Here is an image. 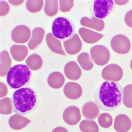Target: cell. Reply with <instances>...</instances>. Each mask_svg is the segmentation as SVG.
<instances>
[{
	"label": "cell",
	"mask_w": 132,
	"mask_h": 132,
	"mask_svg": "<svg viewBox=\"0 0 132 132\" xmlns=\"http://www.w3.org/2000/svg\"><path fill=\"white\" fill-rule=\"evenodd\" d=\"M94 99L100 108L112 111L119 107L123 102V89L119 83L105 81L95 93Z\"/></svg>",
	"instance_id": "6da1fadb"
},
{
	"label": "cell",
	"mask_w": 132,
	"mask_h": 132,
	"mask_svg": "<svg viewBox=\"0 0 132 132\" xmlns=\"http://www.w3.org/2000/svg\"><path fill=\"white\" fill-rule=\"evenodd\" d=\"M14 112L20 114H27L31 112L37 104V98L34 90L29 88L17 90L12 96Z\"/></svg>",
	"instance_id": "7a4b0ae2"
},
{
	"label": "cell",
	"mask_w": 132,
	"mask_h": 132,
	"mask_svg": "<svg viewBox=\"0 0 132 132\" xmlns=\"http://www.w3.org/2000/svg\"><path fill=\"white\" fill-rule=\"evenodd\" d=\"M32 73L27 66L23 64L14 65L7 74L6 81L10 87L18 89L29 84Z\"/></svg>",
	"instance_id": "3957f363"
},
{
	"label": "cell",
	"mask_w": 132,
	"mask_h": 132,
	"mask_svg": "<svg viewBox=\"0 0 132 132\" xmlns=\"http://www.w3.org/2000/svg\"><path fill=\"white\" fill-rule=\"evenodd\" d=\"M52 31L55 37L63 40L73 34L74 28L70 20L63 17H59L53 22Z\"/></svg>",
	"instance_id": "277c9868"
},
{
	"label": "cell",
	"mask_w": 132,
	"mask_h": 132,
	"mask_svg": "<svg viewBox=\"0 0 132 132\" xmlns=\"http://www.w3.org/2000/svg\"><path fill=\"white\" fill-rule=\"evenodd\" d=\"M90 52L93 61L98 65H105L110 60V52L108 48L103 45L94 46Z\"/></svg>",
	"instance_id": "5b68a950"
},
{
	"label": "cell",
	"mask_w": 132,
	"mask_h": 132,
	"mask_svg": "<svg viewBox=\"0 0 132 132\" xmlns=\"http://www.w3.org/2000/svg\"><path fill=\"white\" fill-rule=\"evenodd\" d=\"M111 47L113 51L119 54H127L130 50L129 39L123 35L114 36L111 40Z\"/></svg>",
	"instance_id": "8992f818"
},
{
	"label": "cell",
	"mask_w": 132,
	"mask_h": 132,
	"mask_svg": "<svg viewBox=\"0 0 132 132\" xmlns=\"http://www.w3.org/2000/svg\"><path fill=\"white\" fill-rule=\"evenodd\" d=\"M114 1L112 0H96L93 7L94 13L96 18L104 19L112 11Z\"/></svg>",
	"instance_id": "52a82bcc"
},
{
	"label": "cell",
	"mask_w": 132,
	"mask_h": 132,
	"mask_svg": "<svg viewBox=\"0 0 132 132\" xmlns=\"http://www.w3.org/2000/svg\"><path fill=\"white\" fill-rule=\"evenodd\" d=\"M122 69L117 64H111L103 69L102 72V78L108 81L117 82L123 77Z\"/></svg>",
	"instance_id": "ba28073f"
},
{
	"label": "cell",
	"mask_w": 132,
	"mask_h": 132,
	"mask_svg": "<svg viewBox=\"0 0 132 132\" xmlns=\"http://www.w3.org/2000/svg\"><path fill=\"white\" fill-rule=\"evenodd\" d=\"M31 36V31L25 25H18L13 29L11 38L15 43L23 44L26 43Z\"/></svg>",
	"instance_id": "9c48e42d"
},
{
	"label": "cell",
	"mask_w": 132,
	"mask_h": 132,
	"mask_svg": "<svg viewBox=\"0 0 132 132\" xmlns=\"http://www.w3.org/2000/svg\"><path fill=\"white\" fill-rule=\"evenodd\" d=\"M81 113L77 106H70L66 108L63 113V119L70 126L77 124L81 120Z\"/></svg>",
	"instance_id": "30bf717a"
},
{
	"label": "cell",
	"mask_w": 132,
	"mask_h": 132,
	"mask_svg": "<svg viewBox=\"0 0 132 132\" xmlns=\"http://www.w3.org/2000/svg\"><path fill=\"white\" fill-rule=\"evenodd\" d=\"M63 44L66 52L70 55L77 54L82 47L81 39L76 34L64 41Z\"/></svg>",
	"instance_id": "8fae6325"
},
{
	"label": "cell",
	"mask_w": 132,
	"mask_h": 132,
	"mask_svg": "<svg viewBox=\"0 0 132 132\" xmlns=\"http://www.w3.org/2000/svg\"><path fill=\"white\" fill-rule=\"evenodd\" d=\"M64 93L68 98L71 100L78 99L81 97L82 90L78 83L69 82L66 84L64 88Z\"/></svg>",
	"instance_id": "7c38bea8"
},
{
	"label": "cell",
	"mask_w": 132,
	"mask_h": 132,
	"mask_svg": "<svg viewBox=\"0 0 132 132\" xmlns=\"http://www.w3.org/2000/svg\"><path fill=\"white\" fill-rule=\"evenodd\" d=\"M131 127V122L129 117L125 114H119L114 120V128L118 132H128Z\"/></svg>",
	"instance_id": "4fadbf2b"
},
{
	"label": "cell",
	"mask_w": 132,
	"mask_h": 132,
	"mask_svg": "<svg viewBox=\"0 0 132 132\" xmlns=\"http://www.w3.org/2000/svg\"><path fill=\"white\" fill-rule=\"evenodd\" d=\"M64 73L68 79L76 81L81 77V70L76 62L70 61L65 66Z\"/></svg>",
	"instance_id": "5bb4252c"
},
{
	"label": "cell",
	"mask_w": 132,
	"mask_h": 132,
	"mask_svg": "<svg viewBox=\"0 0 132 132\" xmlns=\"http://www.w3.org/2000/svg\"><path fill=\"white\" fill-rule=\"evenodd\" d=\"M79 34L84 42L90 44L98 42L103 37V34L84 27L79 29Z\"/></svg>",
	"instance_id": "9a60e30c"
},
{
	"label": "cell",
	"mask_w": 132,
	"mask_h": 132,
	"mask_svg": "<svg viewBox=\"0 0 132 132\" xmlns=\"http://www.w3.org/2000/svg\"><path fill=\"white\" fill-rule=\"evenodd\" d=\"M45 35V31L41 27L35 28L32 33V36L28 43V47L31 50L36 49L42 43Z\"/></svg>",
	"instance_id": "2e32d148"
},
{
	"label": "cell",
	"mask_w": 132,
	"mask_h": 132,
	"mask_svg": "<svg viewBox=\"0 0 132 132\" xmlns=\"http://www.w3.org/2000/svg\"><path fill=\"white\" fill-rule=\"evenodd\" d=\"M82 115L86 119H94L99 116L100 110L98 105L93 102L84 104L82 108Z\"/></svg>",
	"instance_id": "e0dca14e"
},
{
	"label": "cell",
	"mask_w": 132,
	"mask_h": 132,
	"mask_svg": "<svg viewBox=\"0 0 132 132\" xmlns=\"http://www.w3.org/2000/svg\"><path fill=\"white\" fill-rule=\"evenodd\" d=\"M31 122L27 118L19 114H15L10 118L9 124L10 127L14 130H20L26 127Z\"/></svg>",
	"instance_id": "ac0fdd59"
},
{
	"label": "cell",
	"mask_w": 132,
	"mask_h": 132,
	"mask_svg": "<svg viewBox=\"0 0 132 132\" xmlns=\"http://www.w3.org/2000/svg\"><path fill=\"white\" fill-rule=\"evenodd\" d=\"M46 41L47 46L52 51L58 54L65 55L60 41L55 37L53 34L48 33L46 36Z\"/></svg>",
	"instance_id": "d6986e66"
},
{
	"label": "cell",
	"mask_w": 132,
	"mask_h": 132,
	"mask_svg": "<svg viewBox=\"0 0 132 132\" xmlns=\"http://www.w3.org/2000/svg\"><path fill=\"white\" fill-rule=\"evenodd\" d=\"M80 24L83 26L89 27L98 31H102L105 26L104 21L97 19L95 17L89 19L87 17H83L80 20Z\"/></svg>",
	"instance_id": "ffe728a7"
},
{
	"label": "cell",
	"mask_w": 132,
	"mask_h": 132,
	"mask_svg": "<svg viewBox=\"0 0 132 132\" xmlns=\"http://www.w3.org/2000/svg\"><path fill=\"white\" fill-rule=\"evenodd\" d=\"M10 53L14 60L17 61H22L28 54V49L24 45H13L10 48Z\"/></svg>",
	"instance_id": "44dd1931"
},
{
	"label": "cell",
	"mask_w": 132,
	"mask_h": 132,
	"mask_svg": "<svg viewBox=\"0 0 132 132\" xmlns=\"http://www.w3.org/2000/svg\"><path fill=\"white\" fill-rule=\"evenodd\" d=\"M64 82V76L60 72H52L47 78L48 85L53 89H60L63 86Z\"/></svg>",
	"instance_id": "7402d4cb"
},
{
	"label": "cell",
	"mask_w": 132,
	"mask_h": 132,
	"mask_svg": "<svg viewBox=\"0 0 132 132\" xmlns=\"http://www.w3.org/2000/svg\"><path fill=\"white\" fill-rule=\"evenodd\" d=\"M43 61L41 57L36 54L30 55L26 60V64L31 70L36 71L43 66Z\"/></svg>",
	"instance_id": "603a6c76"
},
{
	"label": "cell",
	"mask_w": 132,
	"mask_h": 132,
	"mask_svg": "<svg viewBox=\"0 0 132 132\" xmlns=\"http://www.w3.org/2000/svg\"><path fill=\"white\" fill-rule=\"evenodd\" d=\"M11 65V60L7 51H2L1 53V76H5Z\"/></svg>",
	"instance_id": "cb8c5ba5"
},
{
	"label": "cell",
	"mask_w": 132,
	"mask_h": 132,
	"mask_svg": "<svg viewBox=\"0 0 132 132\" xmlns=\"http://www.w3.org/2000/svg\"><path fill=\"white\" fill-rule=\"evenodd\" d=\"M78 61L84 70L88 71L93 68L94 64L92 59L87 53H82L78 56Z\"/></svg>",
	"instance_id": "d4e9b609"
},
{
	"label": "cell",
	"mask_w": 132,
	"mask_h": 132,
	"mask_svg": "<svg viewBox=\"0 0 132 132\" xmlns=\"http://www.w3.org/2000/svg\"><path fill=\"white\" fill-rule=\"evenodd\" d=\"M79 128L82 132H99V128L95 121L83 120L79 125Z\"/></svg>",
	"instance_id": "484cf974"
},
{
	"label": "cell",
	"mask_w": 132,
	"mask_h": 132,
	"mask_svg": "<svg viewBox=\"0 0 132 132\" xmlns=\"http://www.w3.org/2000/svg\"><path fill=\"white\" fill-rule=\"evenodd\" d=\"M58 1H45L44 6V12L48 16H54L58 12Z\"/></svg>",
	"instance_id": "4316f807"
},
{
	"label": "cell",
	"mask_w": 132,
	"mask_h": 132,
	"mask_svg": "<svg viewBox=\"0 0 132 132\" xmlns=\"http://www.w3.org/2000/svg\"><path fill=\"white\" fill-rule=\"evenodd\" d=\"M123 101L124 105L132 108V84L125 86L123 91Z\"/></svg>",
	"instance_id": "83f0119b"
},
{
	"label": "cell",
	"mask_w": 132,
	"mask_h": 132,
	"mask_svg": "<svg viewBox=\"0 0 132 132\" xmlns=\"http://www.w3.org/2000/svg\"><path fill=\"white\" fill-rule=\"evenodd\" d=\"M44 1H27L26 3V7L29 11L32 13H36L41 11L43 9Z\"/></svg>",
	"instance_id": "f1b7e54d"
},
{
	"label": "cell",
	"mask_w": 132,
	"mask_h": 132,
	"mask_svg": "<svg viewBox=\"0 0 132 132\" xmlns=\"http://www.w3.org/2000/svg\"><path fill=\"white\" fill-rule=\"evenodd\" d=\"M0 112L1 114L9 115L12 113V102L8 97L3 98L0 100Z\"/></svg>",
	"instance_id": "f546056e"
},
{
	"label": "cell",
	"mask_w": 132,
	"mask_h": 132,
	"mask_svg": "<svg viewBox=\"0 0 132 132\" xmlns=\"http://www.w3.org/2000/svg\"><path fill=\"white\" fill-rule=\"evenodd\" d=\"M98 121L102 128H108L112 126L113 118L109 114L104 113L100 114Z\"/></svg>",
	"instance_id": "4dcf8cb0"
},
{
	"label": "cell",
	"mask_w": 132,
	"mask_h": 132,
	"mask_svg": "<svg viewBox=\"0 0 132 132\" xmlns=\"http://www.w3.org/2000/svg\"><path fill=\"white\" fill-rule=\"evenodd\" d=\"M60 2V10L62 12H67L70 11L74 6V1L72 0H69V1H59Z\"/></svg>",
	"instance_id": "1f68e13d"
},
{
	"label": "cell",
	"mask_w": 132,
	"mask_h": 132,
	"mask_svg": "<svg viewBox=\"0 0 132 132\" xmlns=\"http://www.w3.org/2000/svg\"><path fill=\"white\" fill-rule=\"evenodd\" d=\"M1 16H4L9 13L10 6L5 1H1Z\"/></svg>",
	"instance_id": "d6a6232c"
},
{
	"label": "cell",
	"mask_w": 132,
	"mask_h": 132,
	"mask_svg": "<svg viewBox=\"0 0 132 132\" xmlns=\"http://www.w3.org/2000/svg\"><path fill=\"white\" fill-rule=\"evenodd\" d=\"M124 21L128 26L132 28V10L126 13L124 16Z\"/></svg>",
	"instance_id": "836d02e7"
},
{
	"label": "cell",
	"mask_w": 132,
	"mask_h": 132,
	"mask_svg": "<svg viewBox=\"0 0 132 132\" xmlns=\"http://www.w3.org/2000/svg\"><path fill=\"white\" fill-rule=\"evenodd\" d=\"M0 83H1V96L0 97L2 98V97L5 96L7 95L8 90L4 83H3L2 82H1Z\"/></svg>",
	"instance_id": "e575fe53"
},
{
	"label": "cell",
	"mask_w": 132,
	"mask_h": 132,
	"mask_svg": "<svg viewBox=\"0 0 132 132\" xmlns=\"http://www.w3.org/2000/svg\"><path fill=\"white\" fill-rule=\"evenodd\" d=\"M52 132H68V130L66 128L62 127H57L54 128Z\"/></svg>",
	"instance_id": "d590c367"
},
{
	"label": "cell",
	"mask_w": 132,
	"mask_h": 132,
	"mask_svg": "<svg viewBox=\"0 0 132 132\" xmlns=\"http://www.w3.org/2000/svg\"><path fill=\"white\" fill-rule=\"evenodd\" d=\"M23 2V1H9V2L13 5H19L22 4Z\"/></svg>",
	"instance_id": "8d00e7d4"
},
{
	"label": "cell",
	"mask_w": 132,
	"mask_h": 132,
	"mask_svg": "<svg viewBox=\"0 0 132 132\" xmlns=\"http://www.w3.org/2000/svg\"><path fill=\"white\" fill-rule=\"evenodd\" d=\"M130 68H131V70H132V60H131V61L130 62Z\"/></svg>",
	"instance_id": "74e56055"
}]
</instances>
